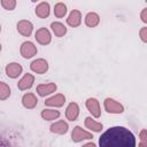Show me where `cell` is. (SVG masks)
<instances>
[{"label":"cell","mask_w":147,"mask_h":147,"mask_svg":"<svg viewBox=\"0 0 147 147\" xmlns=\"http://www.w3.org/2000/svg\"><path fill=\"white\" fill-rule=\"evenodd\" d=\"M49 130L52 133H55V134H65L69 130V125L67 122L64 121H56L54 122L51 126H49Z\"/></svg>","instance_id":"cell-15"},{"label":"cell","mask_w":147,"mask_h":147,"mask_svg":"<svg viewBox=\"0 0 147 147\" xmlns=\"http://www.w3.org/2000/svg\"><path fill=\"white\" fill-rule=\"evenodd\" d=\"M37 47L36 45L32 42V41H24L22 45H21V48H20V53L21 55L24 57V59H31L36 54H37Z\"/></svg>","instance_id":"cell-5"},{"label":"cell","mask_w":147,"mask_h":147,"mask_svg":"<svg viewBox=\"0 0 147 147\" xmlns=\"http://www.w3.org/2000/svg\"><path fill=\"white\" fill-rule=\"evenodd\" d=\"M5 71H6V75L9 77V78H17L18 76H21V74L23 72V67L17 63V62H10L6 65L5 68Z\"/></svg>","instance_id":"cell-7"},{"label":"cell","mask_w":147,"mask_h":147,"mask_svg":"<svg viewBox=\"0 0 147 147\" xmlns=\"http://www.w3.org/2000/svg\"><path fill=\"white\" fill-rule=\"evenodd\" d=\"M71 139L74 142H80L84 140L93 139V134H92V132H88V131L84 130L83 127H80L79 125H77L74 127V130L71 132Z\"/></svg>","instance_id":"cell-2"},{"label":"cell","mask_w":147,"mask_h":147,"mask_svg":"<svg viewBox=\"0 0 147 147\" xmlns=\"http://www.w3.org/2000/svg\"><path fill=\"white\" fill-rule=\"evenodd\" d=\"M137 145L134 134L124 126H113L99 138L100 147H134Z\"/></svg>","instance_id":"cell-1"},{"label":"cell","mask_w":147,"mask_h":147,"mask_svg":"<svg viewBox=\"0 0 147 147\" xmlns=\"http://www.w3.org/2000/svg\"><path fill=\"white\" fill-rule=\"evenodd\" d=\"M140 146H146L147 145V132L146 130H142L140 132Z\"/></svg>","instance_id":"cell-25"},{"label":"cell","mask_w":147,"mask_h":147,"mask_svg":"<svg viewBox=\"0 0 147 147\" xmlns=\"http://www.w3.org/2000/svg\"><path fill=\"white\" fill-rule=\"evenodd\" d=\"M51 29H52L53 33H54L56 37H59V38L63 37V36L67 33V28H65V25H64L63 23H61V22H52V23H51Z\"/></svg>","instance_id":"cell-20"},{"label":"cell","mask_w":147,"mask_h":147,"mask_svg":"<svg viewBox=\"0 0 147 147\" xmlns=\"http://www.w3.org/2000/svg\"><path fill=\"white\" fill-rule=\"evenodd\" d=\"M22 105L26 109H33L38 105V99L33 93H25L22 96Z\"/></svg>","instance_id":"cell-16"},{"label":"cell","mask_w":147,"mask_h":147,"mask_svg":"<svg viewBox=\"0 0 147 147\" xmlns=\"http://www.w3.org/2000/svg\"><path fill=\"white\" fill-rule=\"evenodd\" d=\"M85 146H92V147H94L95 144H93V142H88V144H85Z\"/></svg>","instance_id":"cell-28"},{"label":"cell","mask_w":147,"mask_h":147,"mask_svg":"<svg viewBox=\"0 0 147 147\" xmlns=\"http://www.w3.org/2000/svg\"><path fill=\"white\" fill-rule=\"evenodd\" d=\"M0 32H1V24H0Z\"/></svg>","instance_id":"cell-31"},{"label":"cell","mask_w":147,"mask_h":147,"mask_svg":"<svg viewBox=\"0 0 147 147\" xmlns=\"http://www.w3.org/2000/svg\"><path fill=\"white\" fill-rule=\"evenodd\" d=\"M140 16H141V21H142L144 23H147V8H144V9H142Z\"/></svg>","instance_id":"cell-27"},{"label":"cell","mask_w":147,"mask_h":147,"mask_svg":"<svg viewBox=\"0 0 147 147\" xmlns=\"http://www.w3.org/2000/svg\"><path fill=\"white\" fill-rule=\"evenodd\" d=\"M31 1H32V2H37L38 0H31Z\"/></svg>","instance_id":"cell-29"},{"label":"cell","mask_w":147,"mask_h":147,"mask_svg":"<svg viewBox=\"0 0 147 147\" xmlns=\"http://www.w3.org/2000/svg\"><path fill=\"white\" fill-rule=\"evenodd\" d=\"M79 116V106L78 103L76 102H70L65 109V117L67 119L74 122V121H77Z\"/></svg>","instance_id":"cell-14"},{"label":"cell","mask_w":147,"mask_h":147,"mask_svg":"<svg viewBox=\"0 0 147 147\" xmlns=\"http://www.w3.org/2000/svg\"><path fill=\"white\" fill-rule=\"evenodd\" d=\"M103 107H105V110L109 114H122L124 111L123 105L111 98H107L103 101Z\"/></svg>","instance_id":"cell-3"},{"label":"cell","mask_w":147,"mask_h":147,"mask_svg":"<svg viewBox=\"0 0 147 147\" xmlns=\"http://www.w3.org/2000/svg\"><path fill=\"white\" fill-rule=\"evenodd\" d=\"M85 106L87 108V110L92 114L93 117L99 118L101 116V108H100V103L95 98H88L85 102Z\"/></svg>","instance_id":"cell-8"},{"label":"cell","mask_w":147,"mask_h":147,"mask_svg":"<svg viewBox=\"0 0 147 147\" xmlns=\"http://www.w3.org/2000/svg\"><path fill=\"white\" fill-rule=\"evenodd\" d=\"M30 69L34 74H38V75L46 74L47 70H48V62L45 59H37V60H34V61L31 62Z\"/></svg>","instance_id":"cell-6"},{"label":"cell","mask_w":147,"mask_h":147,"mask_svg":"<svg viewBox=\"0 0 147 147\" xmlns=\"http://www.w3.org/2000/svg\"><path fill=\"white\" fill-rule=\"evenodd\" d=\"M33 83H34V76H33L32 74H25V75L18 80L17 87H18V90H21V91H26V90H29V88L32 87Z\"/></svg>","instance_id":"cell-11"},{"label":"cell","mask_w":147,"mask_h":147,"mask_svg":"<svg viewBox=\"0 0 147 147\" xmlns=\"http://www.w3.org/2000/svg\"><path fill=\"white\" fill-rule=\"evenodd\" d=\"M49 13H51V6H49L48 2L42 1V2H40V3L37 5V7H36V15L39 18H46V17H48Z\"/></svg>","instance_id":"cell-17"},{"label":"cell","mask_w":147,"mask_h":147,"mask_svg":"<svg viewBox=\"0 0 147 147\" xmlns=\"http://www.w3.org/2000/svg\"><path fill=\"white\" fill-rule=\"evenodd\" d=\"M99 23H100L99 14H96L94 11H90V13L86 14V16H85V24L88 28H95Z\"/></svg>","instance_id":"cell-19"},{"label":"cell","mask_w":147,"mask_h":147,"mask_svg":"<svg viewBox=\"0 0 147 147\" xmlns=\"http://www.w3.org/2000/svg\"><path fill=\"white\" fill-rule=\"evenodd\" d=\"M34 39L37 40L38 44L46 46V45L51 44V41H52V34H51V32H49L48 29H46V28H40V29H38V30L36 31V33H34Z\"/></svg>","instance_id":"cell-4"},{"label":"cell","mask_w":147,"mask_h":147,"mask_svg":"<svg viewBox=\"0 0 147 147\" xmlns=\"http://www.w3.org/2000/svg\"><path fill=\"white\" fill-rule=\"evenodd\" d=\"M67 11H68L67 6H65L63 2H57V3L54 6V15H55V17H57V18L64 17V16L67 15Z\"/></svg>","instance_id":"cell-22"},{"label":"cell","mask_w":147,"mask_h":147,"mask_svg":"<svg viewBox=\"0 0 147 147\" xmlns=\"http://www.w3.org/2000/svg\"><path fill=\"white\" fill-rule=\"evenodd\" d=\"M1 49H2V47H1V44H0V52H1Z\"/></svg>","instance_id":"cell-30"},{"label":"cell","mask_w":147,"mask_h":147,"mask_svg":"<svg viewBox=\"0 0 147 147\" xmlns=\"http://www.w3.org/2000/svg\"><path fill=\"white\" fill-rule=\"evenodd\" d=\"M40 115L45 121H54L60 117V111L55 109H44Z\"/></svg>","instance_id":"cell-21"},{"label":"cell","mask_w":147,"mask_h":147,"mask_svg":"<svg viewBox=\"0 0 147 147\" xmlns=\"http://www.w3.org/2000/svg\"><path fill=\"white\" fill-rule=\"evenodd\" d=\"M57 90V86L55 83H47V84H40L37 86V93L39 96H46V95H49L52 93H54L55 91Z\"/></svg>","instance_id":"cell-10"},{"label":"cell","mask_w":147,"mask_h":147,"mask_svg":"<svg viewBox=\"0 0 147 147\" xmlns=\"http://www.w3.org/2000/svg\"><path fill=\"white\" fill-rule=\"evenodd\" d=\"M1 6L6 10H14L16 7V0H1Z\"/></svg>","instance_id":"cell-24"},{"label":"cell","mask_w":147,"mask_h":147,"mask_svg":"<svg viewBox=\"0 0 147 147\" xmlns=\"http://www.w3.org/2000/svg\"><path fill=\"white\" fill-rule=\"evenodd\" d=\"M10 87L3 83V82H0V100L3 101V100H7L9 96H10Z\"/></svg>","instance_id":"cell-23"},{"label":"cell","mask_w":147,"mask_h":147,"mask_svg":"<svg viewBox=\"0 0 147 147\" xmlns=\"http://www.w3.org/2000/svg\"><path fill=\"white\" fill-rule=\"evenodd\" d=\"M139 34H140V39L142 40V42H147V28L146 26L141 28V30L139 31Z\"/></svg>","instance_id":"cell-26"},{"label":"cell","mask_w":147,"mask_h":147,"mask_svg":"<svg viewBox=\"0 0 147 147\" xmlns=\"http://www.w3.org/2000/svg\"><path fill=\"white\" fill-rule=\"evenodd\" d=\"M65 102V96L61 93H57L48 99H46L45 101V106L47 107H54V108H59V107H62Z\"/></svg>","instance_id":"cell-12"},{"label":"cell","mask_w":147,"mask_h":147,"mask_svg":"<svg viewBox=\"0 0 147 147\" xmlns=\"http://www.w3.org/2000/svg\"><path fill=\"white\" fill-rule=\"evenodd\" d=\"M84 124H85L86 129H88L90 131H93V132H101L102 129H103L102 123H99V122L94 121L92 117H86L85 121H84Z\"/></svg>","instance_id":"cell-18"},{"label":"cell","mask_w":147,"mask_h":147,"mask_svg":"<svg viewBox=\"0 0 147 147\" xmlns=\"http://www.w3.org/2000/svg\"><path fill=\"white\" fill-rule=\"evenodd\" d=\"M17 31L23 37H30L33 31V24L28 20H21L17 22Z\"/></svg>","instance_id":"cell-9"},{"label":"cell","mask_w":147,"mask_h":147,"mask_svg":"<svg viewBox=\"0 0 147 147\" xmlns=\"http://www.w3.org/2000/svg\"><path fill=\"white\" fill-rule=\"evenodd\" d=\"M82 23V14L78 9H74L70 11V14L67 17V24L71 28H77Z\"/></svg>","instance_id":"cell-13"}]
</instances>
